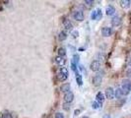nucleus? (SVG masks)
I'll use <instances>...</instances> for the list:
<instances>
[{
	"label": "nucleus",
	"instance_id": "dca6fc26",
	"mask_svg": "<svg viewBox=\"0 0 131 118\" xmlns=\"http://www.w3.org/2000/svg\"><path fill=\"white\" fill-rule=\"evenodd\" d=\"M123 95V93L121 91V88H117L115 91H114V98H116L117 99H120Z\"/></svg>",
	"mask_w": 131,
	"mask_h": 118
},
{
	"label": "nucleus",
	"instance_id": "1a4fd4ad",
	"mask_svg": "<svg viewBox=\"0 0 131 118\" xmlns=\"http://www.w3.org/2000/svg\"><path fill=\"white\" fill-rule=\"evenodd\" d=\"M120 24H121V18L119 17V16H117V15L113 16L112 19H111V25H112V27H118V26H120Z\"/></svg>",
	"mask_w": 131,
	"mask_h": 118
},
{
	"label": "nucleus",
	"instance_id": "c756f323",
	"mask_svg": "<svg viewBox=\"0 0 131 118\" xmlns=\"http://www.w3.org/2000/svg\"><path fill=\"white\" fill-rule=\"evenodd\" d=\"M104 118H111V116L108 115V114H105V115L104 116Z\"/></svg>",
	"mask_w": 131,
	"mask_h": 118
},
{
	"label": "nucleus",
	"instance_id": "6ab92c4d",
	"mask_svg": "<svg viewBox=\"0 0 131 118\" xmlns=\"http://www.w3.org/2000/svg\"><path fill=\"white\" fill-rule=\"evenodd\" d=\"M58 56H61V57H64L66 56V49H65L64 47H59L58 48Z\"/></svg>",
	"mask_w": 131,
	"mask_h": 118
},
{
	"label": "nucleus",
	"instance_id": "f03ea898",
	"mask_svg": "<svg viewBox=\"0 0 131 118\" xmlns=\"http://www.w3.org/2000/svg\"><path fill=\"white\" fill-rule=\"evenodd\" d=\"M68 69L66 67H60L59 71H58V74H57V78L60 82H64L66 81L67 78H68Z\"/></svg>",
	"mask_w": 131,
	"mask_h": 118
},
{
	"label": "nucleus",
	"instance_id": "a211bd4d",
	"mask_svg": "<svg viewBox=\"0 0 131 118\" xmlns=\"http://www.w3.org/2000/svg\"><path fill=\"white\" fill-rule=\"evenodd\" d=\"M120 6L122 8H124V9H127L130 6V1H129V0H121V1H120Z\"/></svg>",
	"mask_w": 131,
	"mask_h": 118
},
{
	"label": "nucleus",
	"instance_id": "6e6552de",
	"mask_svg": "<svg viewBox=\"0 0 131 118\" xmlns=\"http://www.w3.org/2000/svg\"><path fill=\"white\" fill-rule=\"evenodd\" d=\"M102 35L105 37H108L112 35V29L110 28V27H104L102 29Z\"/></svg>",
	"mask_w": 131,
	"mask_h": 118
},
{
	"label": "nucleus",
	"instance_id": "ddd939ff",
	"mask_svg": "<svg viewBox=\"0 0 131 118\" xmlns=\"http://www.w3.org/2000/svg\"><path fill=\"white\" fill-rule=\"evenodd\" d=\"M54 60H55V62H56V64L58 66H61V67H63L64 66V64H65V62H66V60H65V58L64 57H61V56H56L55 58H54Z\"/></svg>",
	"mask_w": 131,
	"mask_h": 118
},
{
	"label": "nucleus",
	"instance_id": "f257e3e1",
	"mask_svg": "<svg viewBox=\"0 0 131 118\" xmlns=\"http://www.w3.org/2000/svg\"><path fill=\"white\" fill-rule=\"evenodd\" d=\"M121 91L123 95H127L131 92V82L129 79H123L121 82Z\"/></svg>",
	"mask_w": 131,
	"mask_h": 118
},
{
	"label": "nucleus",
	"instance_id": "7ed1b4c3",
	"mask_svg": "<svg viewBox=\"0 0 131 118\" xmlns=\"http://www.w3.org/2000/svg\"><path fill=\"white\" fill-rule=\"evenodd\" d=\"M73 18L78 21V22H82V21L84 20V13L83 11H81V10H76V11L73 12Z\"/></svg>",
	"mask_w": 131,
	"mask_h": 118
},
{
	"label": "nucleus",
	"instance_id": "f8f14e48",
	"mask_svg": "<svg viewBox=\"0 0 131 118\" xmlns=\"http://www.w3.org/2000/svg\"><path fill=\"white\" fill-rule=\"evenodd\" d=\"M70 88L71 86L69 83H65V84H62V86L60 87V91L63 93H67L70 92Z\"/></svg>",
	"mask_w": 131,
	"mask_h": 118
},
{
	"label": "nucleus",
	"instance_id": "9b49d317",
	"mask_svg": "<svg viewBox=\"0 0 131 118\" xmlns=\"http://www.w3.org/2000/svg\"><path fill=\"white\" fill-rule=\"evenodd\" d=\"M102 81H103L102 76H100V75H97V76H95L93 78V85L95 86V87H99V86L102 84Z\"/></svg>",
	"mask_w": 131,
	"mask_h": 118
},
{
	"label": "nucleus",
	"instance_id": "2eb2a0df",
	"mask_svg": "<svg viewBox=\"0 0 131 118\" xmlns=\"http://www.w3.org/2000/svg\"><path fill=\"white\" fill-rule=\"evenodd\" d=\"M63 26L67 31H72V29H73V25L70 22V20H68V19H65L63 21Z\"/></svg>",
	"mask_w": 131,
	"mask_h": 118
},
{
	"label": "nucleus",
	"instance_id": "473e14b6",
	"mask_svg": "<svg viewBox=\"0 0 131 118\" xmlns=\"http://www.w3.org/2000/svg\"><path fill=\"white\" fill-rule=\"evenodd\" d=\"M1 10H2V7H1V6H0V11H1Z\"/></svg>",
	"mask_w": 131,
	"mask_h": 118
},
{
	"label": "nucleus",
	"instance_id": "393cba45",
	"mask_svg": "<svg viewBox=\"0 0 131 118\" xmlns=\"http://www.w3.org/2000/svg\"><path fill=\"white\" fill-rule=\"evenodd\" d=\"M62 107H63V109H64V110L68 111V110H70V103H64Z\"/></svg>",
	"mask_w": 131,
	"mask_h": 118
},
{
	"label": "nucleus",
	"instance_id": "f3484780",
	"mask_svg": "<svg viewBox=\"0 0 131 118\" xmlns=\"http://www.w3.org/2000/svg\"><path fill=\"white\" fill-rule=\"evenodd\" d=\"M66 38H67V33L65 31H61L60 33H59V35H58V39L60 41H63V40H65Z\"/></svg>",
	"mask_w": 131,
	"mask_h": 118
},
{
	"label": "nucleus",
	"instance_id": "aec40b11",
	"mask_svg": "<svg viewBox=\"0 0 131 118\" xmlns=\"http://www.w3.org/2000/svg\"><path fill=\"white\" fill-rule=\"evenodd\" d=\"M76 81H77V84L79 86H82L83 85V80H82V76L78 73V72H76Z\"/></svg>",
	"mask_w": 131,
	"mask_h": 118
},
{
	"label": "nucleus",
	"instance_id": "bb28decb",
	"mask_svg": "<svg viewBox=\"0 0 131 118\" xmlns=\"http://www.w3.org/2000/svg\"><path fill=\"white\" fill-rule=\"evenodd\" d=\"M72 36H73V37H77L78 36H79V33H78V31H72Z\"/></svg>",
	"mask_w": 131,
	"mask_h": 118
},
{
	"label": "nucleus",
	"instance_id": "20e7f679",
	"mask_svg": "<svg viewBox=\"0 0 131 118\" xmlns=\"http://www.w3.org/2000/svg\"><path fill=\"white\" fill-rule=\"evenodd\" d=\"M90 69L94 72H98L101 69V62L99 60H93L91 62V65H90Z\"/></svg>",
	"mask_w": 131,
	"mask_h": 118
},
{
	"label": "nucleus",
	"instance_id": "c85d7f7f",
	"mask_svg": "<svg viewBox=\"0 0 131 118\" xmlns=\"http://www.w3.org/2000/svg\"><path fill=\"white\" fill-rule=\"evenodd\" d=\"M74 113H75V115H78V114H79V113H80V109H76V110H75V112H74Z\"/></svg>",
	"mask_w": 131,
	"mask_h": 118
},
{
	"label": "nucleus",
	"instance_id": "2f4dec72",
	"mask_svg": "<svg viewBox=\"0 0 131 118\" xmlns=\"http://www.w3.org/2000/svg\"><path fill=\"white\" fill-rule=\"evenodd\" d=\"M82 118H89V117H88V116H83Z\"/></svg>",
	"mask_w": 131,
	"mask_h": 118
},
{
	"label": "nucleus",
	"instance_id": "39448f33",
	"mask_svg": "<svg viewBox=\"0 0 131 118\" xmlns=\"http://www.w3.org/2000/svg\"><path fill=\"white\" fill-rule=\"evenodd\" d=\"M74 99V94L72 92H69L67 93H64V96H63V100L65 103H71Z\"/></svg>",
	"mask_w": 131,
	"mask_h": 118
},
{
	"label": "nucleus",
	"instance_id": "5701e85b",
	"mask_svg": "<svg viewBox=\"0 0 131 118\" xmlns=\"http://www.w3.org/2000/svg\"><path fill=\"white\" fill-rule=\"evenodd\" d=\"M77 65H78V64L77 63H76L73 59L71 60V69L76 73V72H77Z\"/></svg>",
	"mask_w": 131,
	"mask_h": 118
},
{
	"label": "nucleus",
	"instance_id": "9d476101",
	"mask_svg": "<svg viewBox=\"0 0 131 118\" xmlns=\"http://www.w3.org/2000/svg\"><path fill=\"white\" fill-rule=\"evenodd\" d=\"M105 95L102 93V92H99L96 95V101H98L101 105L103 104V102L105 101Z\"/></svg>",
	"mask_w": 131,
	"mask_h": 118
},
{
	"label": "nucleus",
	"instance_id": "412c9836",
	"mask_svg": "<svg viewBox=\"0 0 131 118\" xmlns=\"http://www.w3.org/2000/svg\"><path fill=\"white\" fill-rule=\"evenodd\" d=\"M84 5L87 8H92L93 5H94V1H93V0H85V1H84Z\"/></svg>",
	"mask_w": 131,
	"mask_h": 118
},
{
	"label": "nucleus",
	"instance_id": "423d86ee",
	"mask_svg": "<svg viewBox=\"0 0 131 118\" xmlns=\"http://www.w3.org/2000/svg\"><path fill=\"white\" fill-rule=\"evenodd\" d=\"M102 17H103V14H102L101 9L95 10V11H93V13L91 14V19L92 20H100Z\"/></svg>",
	"mask_w": 131,
	"mask_h": 118
},
{
	"label": "nucleus",
	"instance_id": "7c9ffc66",
	"mask_svg": "<svg viewBox=\"0 0 131 118\" xmlns=\"http://www.w3.org/2000/svg\"><path fill=\"white\" fill-rule=\"evenodd\" d=\"M128 65L131 67V58H130V59H129V61H128Z\"/></svg>",
	"mask_w": 131,
	"mask_h": 118
},
{
	"label": "nucleus",
	"instance_id": "b1692460",
	"mask_svg": "<svg viewBox=\"0 0 131 118\" xmlns=\"http://www.w3.org/2000/svg\"><path fill=\"white\" fill-rule=\"evenodd\" d=\"M100 106H101V104H100L99 102H98V101H94V102L92 103V107H93L94 109H98Z\"/></svg>",
	"mask_w": 131,
	"mask_h": 118
},
{
	"label": "nucleus",
	"instance_id": "4be33fe9",
	"mask_svg": "<svg viewBox=\"0 0 131 118\" xmlns=\"http://www.w3.org/2000/svg\"><path fill=\"white\" fill-rule=\"evenodd\" d=\"M0 118H13V116H12V114H11L10 112L5 111V112H3V113L1 114Z\"/></svg>",
	"mask_w": 131,
	"mask_h": 118
},
{
	"label": "nucleus",
	"instance_id": "cd10ccee",
	"mask_svg": "<svg viewBox=\"0 0 131 118\" xmlns=\"http://www.w3.org/2000/svg\"><path fill=\"white\" fill-rule=\"evenodd\" d=\"M126 74H127V76H128V77H129V78L131 79V68L127 70V72H126Z\"/></svg>",
	"mask_w": 131,
	"mask_h": 118
},
{
	"label": "nucleus",
	"instance_id": "0eeeda50",
	"mask_svg": "<svg viewBox=\"0 0 131 118\" xmlns=\"http://www.w3.org/2000/svg\"><path fill=\"white\" fill-rule=\"evenodd\" d=\"M105 98L107 99H114V90L110 87V88H106L105 90Z\"/></svg>",
	"mask_w": 131,
	"mask_h": 118
},
{
	"label": "nucleus",
	"instance_id": "72a5a7b5",
	"mask_svg": "<svg viewBox=\"0 0 131 118\" xmlns=\"http://www.w3.org/2000/svg\"><path fill=\"white\" fill-rule=\"evenodd\" d=\"M130 5H131V1H130Z\"/></svg>",
	"mask_w": 131,
	"mask_h": 118
},
{
	"label": "nucleus",
	"instance_id": "a878e982",
	"mask_svg": "<svg viewBox=\"0 0 131 118\" xmlns=\"http://www.w3.org/2000/svg\"><path fill=\"white\" fill-rule=\"evenodd\" d=\"M55 118H64V115L61 113V112H57L55 114Z\"/></svg>",
	"mask_w": 131,
	"mask_h": 118
},
{
	"label": "nucleus",
	"instance_id": "4468645a",
	"mask_svg": "<svg viewBox=\"0 0 131 118\" xmlns=\"http://www.w3.org/2000/svg\"><path fill=\"white\" fill-rule=\"evenodd\" d=\"M105 14L107 16H112L115 14V8L112 6V5H110V6H107L106 9H105Z\"/></svg>",
	"mask_w": 131,
	"mask_h": 118
}]
</instances>
